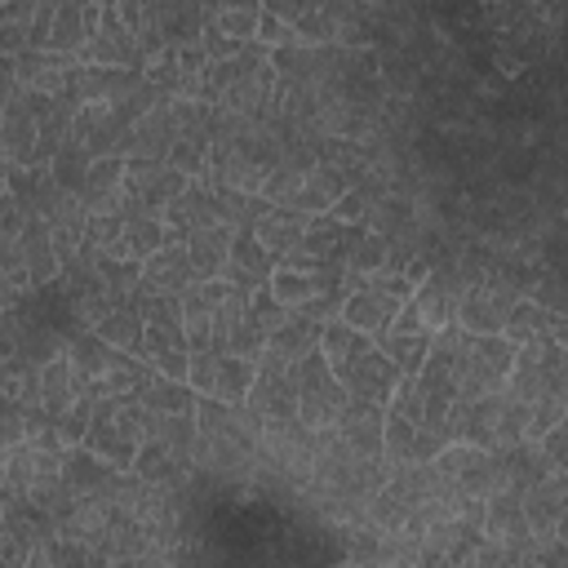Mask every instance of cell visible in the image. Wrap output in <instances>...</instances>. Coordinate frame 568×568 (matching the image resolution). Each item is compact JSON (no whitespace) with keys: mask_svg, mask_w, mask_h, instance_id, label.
<instances>
[{"mask_svg":"<svg viewBox=\"0 0 568 568\" xmlns=\"http://www.w3.org/2000/svg\"><path fill=\"white\" fill-rule=\"evenodd\" d=\"M266 288H271V297H275L284 311L306 315V320H315V324L337 320L342 297H346L342 271H337V266H324V262H315V257H306V253L280 257Z\"/></svg>","mask_w":568,"mask_h":568,"instance_id":"6da1fadb","label":"cell"},{"mask_svg":"<svg viewBox=\"0 0 568 568\" xmlns=\"http://www.w3.org/2000/svg\"><path fill=\"white\" fill-rule=\"evenodd\" d=\"M142 422H146V408L138 404V395H102L80 448L106 462L115 475H129L142 448Z\"/></svg>","mask_w":568,"mask_h":568,"instance_id":"7a4b0ae2","label":"cell"},{"mask_svg":"<svg viewBox=\"0 0 568 568\" xmlns=\"http://www.w3.org/2000/svg\"><path fill=\"white\" fill-rule=\"evenodd\" d=\"M501 395H510L528 408L541 404V399H568V351H564V342L541 337V342L515 346Z\"/></svg>","mask_w":568,"mask_h":568,"instance_id":"3957f363","label":"cell"},{"mask_svg":"<svg viewBox=\"0 0 568 568\" xmlns=\"http://www.w3.org/2000/svg\"><path fill=\"white\" fill-rule=\"evenodd\" d=\"M293 386H297V422H302L306 430H315V435L333 430L337 417H342V408L351 404L320 351H311L306 359L293 364Z\"/></svg>","mask_w":568,"mask_h":568,"instance_id":"277c9868","label":"cell"},{"mask_svg":"<svg viewBox=\"0 0 568 568\" xmlns=\"http://www.w3.org/2000/svg\"><path fill=\"white\" fill-rule=\"evenodd\" d=\"M430 475L444 484V488H453V493H462V497H493V493H501L506 488V475H501V462L493 457V453H484V448H470V444H448L444 453H435L430 462Z\"/></svg>","mask_w":568,"mask_h":568,"instance_id":"5b68a950","label":"cell"},{"mask_svg":"<svg viewBox=\"0 0 568 568\" xmlns=\"http://www.w3.org/2000/svg\"><path fill=\"white\" fill-rule=\"evenodd\" d=\"M186 386L195 390V399H213V404H244L248 386H253V364L222 355V351H191L186 364Z\"/></svg>","mask_w":568,"mask_h":568,"instance_id":"8992f818","label":"cell"},{"mask_svg":"<svg viewBox=\"0 0 568 568\" xmlns=\"http://www.w3.org/2000/svg\"><path fill=\"white\" fill-rule=\"evenodd\" d=\"M182 191H186V178L164 160H124V213L160 217Z\"/></svg>","mask_w":568,"mask_h":568,"instance_id":"52a82bcc","label":"cell"},{"mask_svg":"<svg viewBox=\"0 0 568 568\" xmlns=\"http://www.w3.org/2000/svg\"><path fill=\"white\" fill-rule=\"evenodd\" d=\"M244 413H248L257 426L297 417V386H293V364H284V359L266 355V359L253 368V386H248Z\"/></svg>","mask_w":568,"mask_h":568,"instance_id":"ba28073f","label":"cell"},{"mask_svg":"<svg viewBox=\"0 0 568 568\" xmlns=\"http://www.w3.org/2000/svg\"><path fill=\"white\" fill-rule=\"evenodd\" d=\"M515 302H519V297H515L501 280H479V284H470V288L462 293L453 324H457L462 333H470V337H501V324H506V315H510Z\"/></svg>","mask_w":568,"mask_h":568,"instance_id":"9c48e42d","label":"cell"},{"mask_svg":"<svg viewBox=\"0 0 568 568\" xmlns=\"http://www.w3.org/2000/svg\"><path fill=\"white\" fill-rule=\"evenodd\" d=\"M466 288H470V284H466L448 262H439V266H430V275L413 288L408 306L417 311V320H422L430 333H439V328H448V324H453L457 302H462V293H466Z\"/></svg>","mask_w":568,"mask_h":568,"instance_id":"30bf717a","label":"cell"},{"mask_svg":"<svg viewBox=\"0 0 568 568\" xmlns=\"http://www.w3.org/2000/svg\"><path fill=\"white\" fill-rule=\"evenodd\" d=\"M333 377H337V386L346 390V399L382 404V408H386V399H390V390H395V382H399L395 364H390L377 346H368L364 355H355V359H346L342 368H333Z\"/></svg>","mask_w":568,"mask_h":568,"instance_id":"8fae6325","label":"cell"},{"mask_svg":"<svg viewBox=\"0 0 568 568\" xmlns=\"http://www.w3.org/2000/svg\"><path fill=\"white\" fill-rule=\"evenodd\" d=\"M479 537H484V541H493V546H506V550L532 555V532H528L524 501H519V493H515V488H501V493L484 497Z\"/></svg>","mask_w":568,"mask_h":568,"instance_id":"7c38bea8","label":"cell"},{"mask_svg":"<svg viewBox=\"0 0 568 568\" xmlns=\"http://www.w3.org/2000/svg\"><path fill=\"white\" fill-rule=\"evenodd\" d=\"M75 62H89V67H124V71H138V40L133 31L115 18V4H102V18H98V31L84 40V49L75 53ZM142 75V71H138Z\"/></svg>","mask_w":568,"mask_h":568,"instance_id":"4fadbf2b","label":"cell"},{"mask_svg":"<svg viewBox=\"0 0 568 568\" xmlns=\"http://www.w3.org/2000/svg\"><path fill=\"white\" fill-rule=\"evenodd\" d=\"M71 71H75V58H62L49 49H27L13 58V84L36 98H67Z\"/></svg>","mask_w":568,"mask_h":568,"instance_id":"5bb4252c","label":"cell"},{"mask_svg":"<svg viewBox=\"0 0 568 568\" xmlns=\"http://www.w3.org/2000/svg\"><path fill=\"white\" fill-rule=\"evenodd\" d=\"M564 493H568L564 475H546V479H537L532 488L519 493L524 519H528V532H532V550L555 541V537H564V501H568Z\"/></svg>","mask_w":568,"mask_h":568,"instance_id":"9a60e30c","label":"cell"},{"mask_svg":"<svg viewBox=\"0 0 568 568\" xmlns=\"http://www.w3.org/2000/svg\"><path fill=\"white\" fill-rule=\"evenodd\" d=\"M40 222H44V231H49V240H53V248H58V257H62V266L80 253V244H84V226H89V209H84V200L75 195V191H53L49 195V204L36 213Z\"/></svg>","mask_w":568,"mask_h":568,"instance_id":"2e32d148","label":"cell"},{"mask_svg":"<svg viewBox=\"0 0 568 568\" xmlns=\"http://www.w3.org/2000/svg\"><path fill=\"white\" fill-rule=\"evenodd\" d=\"M98 18H102L98 0H53V22H49L44 49L62 53V58H75L84 49V40L98 31Z\"/></svg>","mask_w":568,"mask_h":568,"instance_id":"e0dca14e","label":"cell"},{"mask_svg":"<svg viewBox=\"0 0 568 568\" xmlns=\"http://www.w3.org/2000/svg\"><path fill=\"white\" fill-rule=\"evenodd\" d=\"M138 84H142V75H138V71H124V67H89V62H75L67 98H71L75 106H93V102H106V106H115V102H120V98H129Z\"/></svg>","mask_w":568,"mask_h":568,"instance_id":"ac0fdd59","label":"cell"},{"mask_svg":"<svg viewBox=\"0 0 568 568\" xmlns=\"http://www.w3.org/2000/svg\"><path fill=\"white\" fill-rule=\"evenodd\" d=\"M359 178L346 169V164H333V160H315V169L302 178L288 213H302V217H315V213H328Z\"/></svg>","mask_w":568,"mask_h":568,"instance_id":"d6986e66","label":"cell"},{"mask_svg":"<svg viewBox=\"0 0 568 568\" xmlns=\"http://www.w3.org/2000/svg\"><path fill=\"white\" fill-rule=\"evenodd\" d=\"M75 195L84 200L89 217H106V213H124V160L120 155H102L89 160Z\"/></svg>","mask_w":568,"mask_h":568,"instance_id":"ffe728a7","label":"cell"},{"mask_svg":"<svg viewBox=\"0 0 568 568\" xmlns=\"http://www.w3.org/2000/svg\"><path fill=\"white\" fill-rule=\"evenodd\" d=\"M359 235H364V226H346V222H337L333 213H315V217L306 222V235H302L297 253H306V257H315V262L342 271L346 257L355 253Z\"/></svg>","mask_w":568,"mask_h":568,"instance_id":"44dd1931","label":"cell"},{"mask_svg":"<svg viewBox=\"0 0 568 568\" xmlns=\"http://www.w3.org/2000/svg\"><path fill=\"white\" fill-rule=\"evenodd\" d=\"M186 284H195V271H191V257H186L182 240H169L164 248H155V253L142 262V275H138V293L178 297Z\"/></svg>","mask_w":568,"mask_h":568,"instance_id":"7402d4cb","label":"cell"},{"mask_svg":"<svg viewBox=\"0 0 568 568\" xmlns=\"http://www.w3.org/2000/svg\"><path fill=\"white\" fill-rule=\"evenodd\" d=\"M271 271H275V257H266L248 231H235L231 253H226V271H222V280H226L235 293L253 297L257 288H266V284H271Z\"/></svg>","mask_w":568,"mask_h":568,"instance_id":"603a6c76","label":"cell"},{"mask_svg":"<svg viewBox=\"0 0 568 568\" xmlns=\"http://www.w3.org/2000/svg\"><path fill=\"white\" fill-rule=\"evenodd\" d=\"M382 422H386V408L382 404H359L351 399L333 426L337 444L351 448L355 457H382Z\"/></svg>","mask_w":568,"mask_h":568,"instance_id":"cb8c5ba5","label":"cell"},{"mask_svg":"<svg viewBox=\"0 0 568 568\" xmlns=\"http://www.w3.org/2000/svg\"><path fill=\"white\" fill-rule=\"evenodd\" d=\"M399 311H404V302L390 297V293H382V288H351L342 297L337 320L351 324V328H359V333H368V337H382Z\"/></svg>","mask_w":568,"mask_h":568,"instance_id":"d4e9b609","label":"cell"},{"mask_svg":"<svg viewBox=\"0 0 568 568\" xmlns=\"http://www.w3.org/2000/svg\"><path fill=\"white\" fill-rule=\"evenodd\" d=\"M501 337H506L510 346H524V342H541V337H550V342H564V337H568V320H564L559 311H541L537 302L519 297V302L510 306L506 324H501Z\"/></svg>","mask_w":568,"mask_h":568,"instance_id":"484cf974","label":"cell"},{"mask_svg":"<svg viewBox=\"0 0 568 568\" xmlns=\"http://www.w3.org/2000/svg\"><path fill=\"white\" fill-rule=\"evenodd\" d=\"M173 235L164 231V222L160 217H142V213H124V226H120V235H115V244L102 253V257H111V262H146L155 248H164Z\"/></svg>","mask_w":568,"mask_h":568,"instance_id":"4316f807","label":"cell"},{"mask_svg":"<svg viewBox=\"0 0 568 568\" xmlns=\"http://www.w3.org/2000/svg\"><path fill=\"white\" fill-rule=\"evenodd\" d=\"M18 253H22V266H27V275H31V288H49V284L62 275V257H58V248H53V240H49V231H44L40 217H27V222H22V231H18Z\"/></svg>","mask_w":568,"mask_h":568,"instance_id":"83f0119b","label":"cell"},{"mask_svg":"<svg viewBox=\"0 0 568 568\" xmlns=\"http://www.w3.org/2000/svg\"><path fill=\"white\" fill-rule=\"evenodd\" d=\"M306 222L311 217H302V213H288V209H271V213H262L253 226H248V235L257 240V248L266 253V257H288V253H297V244H302V235H306Z\"/></svg>","mask_w":568,"mask_h":568,"instance_id":"f1b7e54d","label":"cell"},{"mask_svg":"<svg viewBox=\"0 0 568 568\" xmlns=\"http://www.w3.org/2000/svg\"><path fill=\"white\" fill-rule=\"evenodd\" d=\"M62 355H67V364H71L75 386H80V390H89V386H98V382H102V373H106V364H111V355H115V351H111L98 333L75 328V333H67Z\"/></svg>","mask_w":568,"mask_h":568,"instance_id":"f546056e","label":"cell"},{"mask_svg":"<svg viewBox=\"0 0 568 568\" xmlns=\"http://www.w3.org/2000/svg\"><path fill=\"white\" fill-rule=\"evenodd\" d=\"M231 240H235V231H231V226H200V231H191V235L182 240V248H186V257H191L195 280H222V271H226V253H231Z\"/></svg>","mask_w":568,"mask_h":568,"instance_id":"4dcf8cb0","label":"cell"},{"mask_svg":"<svg viewBox=\"0 0 568 568\" xmlns=\"http://www.w3.org/2000/svg\"><path fill=\"white\" fill-rule=\"evenodd\" d=\"M36 390H40V413H44L49 422H58V417L80 399V386H75V377H71L67 355H53L49 364L36 368Z\"/></svg>","mask_w":568,"mask_h":568,"instance_id":"1f68e13d","label":"cell"},{"mask_svg":"<svg viewBox=\"0 0 568 568\" xmlns=\"http://www.w3.org/2000/svg\"><path fill=\"white\" fill-rule=\"evenodd\" d=\"M430 337H435V333H426V328H386L382 337H373V346L395 364L399 377H417L422 364H426Z\"/></svg>","mask_w":568,"mask_h":568,"instance_id":"d6a6232c","label":"cell"},{"mask_svg":"<svg viewBox=\"0 0 568 568\" xmlns=\"http://www.w3.org/2000/svg\"><path fill=\"white\" fill-rule=\"evenodd\" d=\"M320 328H324V324H315V320H306V315H288V320L266 337V355H275V359H284V364H297V359H306L311 351H320Z\"/></svg>","mask_w":568,"mask_h":568,"instance_id":"836d02e7","label":"cell"},{"mask_svg":"<svg viewBox=\"0 0 568 568\" xmlns=\"http://www.w3.org/2000/svg\"><path fill=\"white\" fill-rule=\"evenodd\" d=\"M89 333H98L111 351H124V355H138L142 359V315H138V306L133 302H120V306H111Z\"/></svg>","mask_w":568,"mask_h":568,"instance_id":"e575fe53","label":"cell"},{"mask_svg":"<svg viewBox=\"0 0 568 568\" xmlns=\"http://www.w3.org/2000/svg\"><path fill=\"white\" fill-rule=\"evenodd\" d=\"M138 404L146 413H169V417H191L195 413V390L186 382H169V377H151L138 390Z\"/></svg>","mask_w":568,"mask_h":568,"instance_id":"d590c367","label":"cell"},{"mask_svg":"<svg viewBox=\"0 0 568 568\" xmlns=\"http://www.w3.org/2000/svg\"><path fill=\"white\" fill-rule=\"evenodd\" d=\"M257 18H262V4H204V22L235 44H253Z\"/></svg>","mask_w":568,"mask_h":568,"instance_id":"8d00e7d4","label":"cell"},{"mask_svg":"<svg viewBox=\"0 0 568 568\" xmlns=\"http://www.w3.org/2000/svg\"><path fill=\"white\" fill-rule=\"evenodd\" d=\"M368 346H373V337L359 333V328H351V324H342V320H328V324L320 328V355H324L328 368H342L346 359L364 355Z\"/></svg>","mask_w":568,"mask_h":568,"instance_id":"74e56055","label":"cell"},{"mask_svg":"<svg viewBox=\"0 0 568 568\" xmlns=\"http://www.w3.org/2000/svg\"><path fill=\"white\" fill-rule=\"evenodd\" d=\"M151 377H155V373L146 368V359L115 351L111 364H106V373H102V382H98V395H138Z\"/></svg>","mask_w":568,"mask_h":568,"instance_id":"f35d334b","label":"cell"},{"mask_svg":"<svg viewBox=\"0 0 568 568\" xmlns=\"http://www.w3.org/2000/svg\"><path fill=\"white\" fill-rule=\"evenodd\" d=\"M98 399H102V395H98V386H89V390H80V399H75V404H71V408H67V413L53 422L67 448H80V444H84V430H89V422H93Z\"/></svg>","mask_w":568,"mask_h":568,"instance_id":"ab89813d","label":"cell"},{"mask_svg":"<svg viewBox=\"0 0 568 568\" xmlns=\"http://www.w3.org/2000/svg\"><path fill=\"white\" fill-rule=\"evenodd\" d=\"M44 559H49V568H106V559L102 555H93L89 546H80V541H67V537H44Z\"/></svg>","mask_w":568,"mask_h":568,"instance_id":"60d3db41","label":"cell"},{"mask_svg":"<svg viewBox=\"0 0 568 568\" xmlns=\"http://www.w3.org/2000/svg\"><path fill=\"white\" fill-rule=\"evenodd\" d=\"M288 315H293V311H284V306L271 297V288H257V293L248 297V320H253V324H257L266 337H271V333H275V328L288 320Z\"/></svg>","mask_w":568,"mask_h":568,"instance_id":"b9f144b4","label":"cell"},{"mask_svg":"<svg viewBox=\"0 0 568 568\" xmlns=\"http://www.w3.org/2000/svg\"><path fill=\"white\" fill-rule=\"evenodd\" d=\"M532 444H537V457L546 462V470H559V475H564V466H568V422L550 426V430L537 435Z\"/></svg>","mask_w":568,"mask_h":568,"instance_id":"7bdbcfd3","label":"cell"},{"mask_svg":"<svg viewBox=\"0 0 568 568\" xmlns=\"http://www.w3.org/2000/svg\"><path fill=\"white\" fill-rule=\"evenodd\" d=\"M368 209H373V191H368V186H351V191H346L328 213H333L337 222H346V226H364Z\"/></svg>","mask_w":568,"mask_h":568,"instance_id":"ee69618b","label":"cell"},{"mask_svg":"<svg viewBox=\"0 0 568 568\" xmlns=\"http://www.w3.org/2000/svg\"><path fill=\"white\" fill-rule=\"evenodd\" d=\"M528 302H537L541 311H559L564 315V275L559 271H541L532 293H528Z\"/></svg>","mask_w":568,"mask_h":568,"instance_id":"f6af8a7d","label":"cell"},{"mask_svg":"<svg viewBox=\"0 0 568 568\" xmlns=\"http://www.w3.org/2000/svg\"><path fill=\"white\" fill-rule=\"evenodd\" d=\"M49 22H53V0H31V18H27V49H44V40H49Z\"/></svg>","mask_w":568,"mask_h":568,"instance_id":"bcb514c9","label":"cell"},{"mask_svg":"<svg viewBox=\"0 0 568 568\" xmlns=\"http://www.w3.org/2000/svg\"><path fill=\"white\" fill-rule=\"evenodd\" d=\"M22 439H27L22 408H13V404H4V399H0V453H4V448H13V444H22Z\"/></svg>","mask_w":568,"mask_h":568,"instance_id":"7dc6e473","label":"cell"},{"mask_svg":"<svg viewBox=\"0 0 568 568\" xmlns=\"http://www.w3.org/2000/svg\"><path fill=\"white\" fill-rule=\"evenodd\" d=\"M22 222H27V213H22V204L4 191L0 195V244H9V240H18V231H22Z\"/></svg>","mask_w":568,"mask_h":568,"instance_id":"c3c4849f","label":"cell"},{"mask_svg":"<svg viewBox=\"0 0 568 568\" xmlns=\"http://www.w3.org/2000/svg\"><path fill=\"white\" fill-rule=\"evenodd\" d=\"M532 564H537V568H568V546H564V537L537 546V550H532Z\"/></svg>","mask_w":568,"mask_h":568,"instance_id":"681fc988","label":"cell"},{"mask_svg":"<svg viewBox=\"0 0 568 568\" xmlns=\"http://www.w3.org/2000/svg\"><path fill=\"white\" fill-rule=\"evenodd\" d=\"M4 191H9V164L0 160V195H4Z\"/></svg>","mask_w":568,"mask_h":568,"instance_id":"f907efd6","label":"cell"},{"mask_svg":"<svg viewBox=\"0 0 568 568\" xmlns=\"http://www.w3.org/2000/svg\"><path fill=\"white\" fill-rule=\"evenodd\" d=\"M0 568H4V564H0Z\"/></svg>","mask_w":568,"mask_h":568,"instance_id":"816d5d0a","label":"cell"}]
</instances>
